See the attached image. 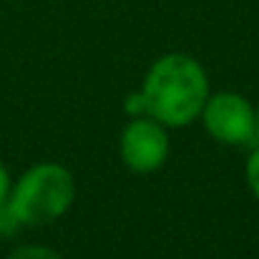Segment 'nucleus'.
Returning <instances> with one entry per match:
<instances>
[{"label":"nucleus","mask_w":259,"mask_h":259,"mask_svg":"<svg viewBox=\"0 0 259 259\" xmlns=\"http://www.w3.org/2000/svg\"><path fill=\"white\" fill-rule=\"evenodd\" d=\"M169 156V136L164 123L151 116L134 118L121 136V159L136 174L156 171Z\"/></svg>","instance_id":"obj_4"},{"label":"nucleus","mask_w":259,"mask_h":259,"mask_svg":"<svg viewBox=\"0 0 259 259\" xmlns=\"http://www.w3.org/2000/svg\"><path fill=\"white\" fill-rule=\"evenodd\" d=\"M123 108H126V113H128L131 118L149 116V106H146V98H144V93H141V91L128 93V96H126V101H123Z\"/></svg>","instance_id":"obj_6"},{"label":"nucleus","mask_w":259,"mask_h":259,"mask_svg":"<svg viewBox=\"0 0 259 259\" xmlns=\"http://www.w3.org/2000/svg\"><path fill=\"white\" fill-rule=\"evenodd\" d=\"M76 199L73 174L61 164H38L10 189L8 206L20 224L38 227L61 219Z\"/></svg>","instance_id":"obj_2"},{"label":"nucleus","mask_w":259,"mask_h":259,"mask_svg":"<svg viewBox=\"0 0 259 259\" xmlns=\"http://www.w3.org/2000/svg\"><path fill=\"white\" fill-rule=\"evenodd\" d=\"M8 259H63L58 252L48 249V247H38V244H28V247H20L15 249Z\"/></svg>","instance_id":"obj_5"},{"label":"nucleus","mask_w":259,"mask_h":259,"mask_svg":"<svg viewBox=\"0 0 259 259\" xmlns=\"http://www.w3.org/2000/svg\"><path fill=\"white\" fill-rule=\"evenodd\" d=\"M257 139H259V108H257Z\"/></svg>","instance_id":"obj_9"},{"label":"nucleus","mask_w":259,"mask_h":259,"mask_svg":"<svg viewBox=\"0 0 259 259\" xmlns=\"http://www.w3.org/2000/svg\"><path fill=\"white\" fill-rule=\"evenodd\" d=\"M10 189H13V184H10L8 169L0 164V206H5V204H8V199H10Z\"/></svg>","instance_id":"obj_8"},{"label":"nucleus","mask_w":259,"mask_h":259,"mask_svg":"<svg viewBox=\"0 0 259 259\" xmlns=\"http://www.w3.org/2000/svg\"><path fill=\"white\" fill-rule=\"evenodd\" d=\"M201 118L206 131L229 146H244L257 139V108L234 91H222L209 96Z\"/></svg>","instance_id":"obj_3"},{"label":"nucleus","mask_w":259,"mask_h":259,"mask_svg":"<svg viewBox=\"0 0 259 259\" xmlns=\"http://www.w3.org/2000/svg\"><path fill=\"white\" fill-rule=\"evenodd\" d=\"M247 181H249V189L254 191V196L259 199V146L247 159Z\"/></svg>","instance_id":"obj_7"},{"label":"nucleus","mask_w":259,"mask_h":259,"mask_svg":"<svg viewBox=\"0 0 259 259\" xmlns=\"http://www.w3.org/2000/svg\"><path fill=\"white\" fill-rule=\"evenodd\" d=\"M141 93L151 118L164 126H186L201 116L209 98V78L194 58L169 53L151 66Z\"/></svg>","instance_id":"obj_1"}]
</instances>
